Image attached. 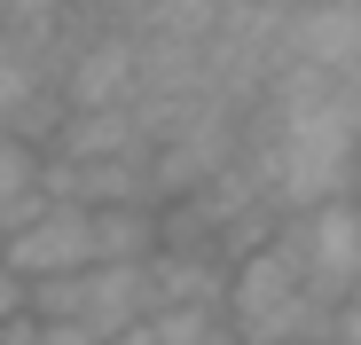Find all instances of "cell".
<instances>
[{"mask_svg": "<svg viewBox=\"0 0 361 345\" xmlns=\"http://www.w3.org/2000/svg\"><path fill=\"white\" fill-rule=\"evenodd\" d=\"M330 299L298 282V267H283L275 244H252L228 275V337L235 345H314L330 337Z\"/></svg>", "mask_w": 361, "mask_h": 345, "instance_id": "cell-1", "label": "cell"}, {"mask_svg": "<svg viewBox=\"0 0 361 345\" xmlns=\"http://www.w3.org/2000/svg\"><path fill=\"white\" fill-rule=\"evenodd\" d=\"M55 94H63V110H134L142 102V39H134V24L79 32L63 47Z\"/></svg>", "mask_w": 361, "mask_h": 345, "instance_id": "cell-2", "label": "cell"}, {"mask_svg": "<svg viewBox=\"0 0 361 345\" xmlns=\"http://www.w3.org/2000/svg\"><path fill=\"white\" fill-rule=\"evenodd\" d=\"M8 267L32 282H63V275H87L94 267V212L79 204H47L39 220H24L16 236H8Z\"/></svg>", "mask_w": 361, "mask_h": 345, "instance_id": "cell-3", "label": "cell"}, {"mask_svg": "<svg viewBox=\"0 0 361 345\" xmlns=\"http://www.w3.org/2000/svg\"><path fill=\"white\" fill-rule=\"evenodd\" d=\"M55 196H47V149L39 142H24V134H0V227H16L24 220H39Z\"/></svg>", "mask_w": 361, "mask_h": 345, "instance_id": "cell-4", "label": "cell"}, {"mask_svg": "<svg viewBox=\"0 0 361 345\" xmlns=\"http://www.w3.org/2000/svg\"><path fill=\"white\" fill-rule=\"evenodd\" d=\"M39 345H102V337L79 330V322H39Z\"/></svg>", "mask_w": 361, "mask_h": 345, "instance_id": "cell-5", "label": "cell"}, {"mask_svg": "<svg viewBox=\"0 0 361 345\" xmlns=\"http://www.w3.org/2000/svg\"><path fill=\"white\" fill-rule=\"evenodd\" d=\"M353 306H361V291H353Z\"/></svg>", "mask_w": 361, "mask_h": 345, "instance_id": "cell-6", "label": "cell"}, {"mask_svg": "<svg viewBox=\"0 0 361 345\" xmlns=\"http://www.w3.org/2000/svg\"><path fill=\"white\" fill-rule=\"evenodd\" d=\"M353 291H361V282H353Z\"/></svg>", "mask_w": 361, "mask_h": 345, "instance_id": "cell-7", "label": "cell"}]
</instances>
